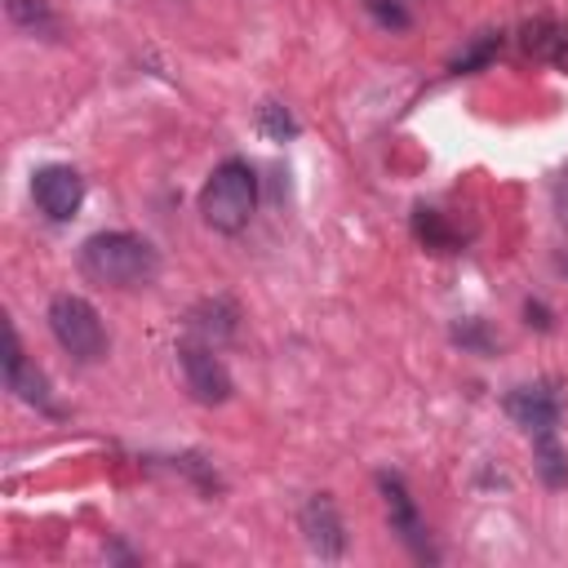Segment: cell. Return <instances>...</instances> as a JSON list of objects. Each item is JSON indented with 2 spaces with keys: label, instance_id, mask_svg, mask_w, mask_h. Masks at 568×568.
<instances>
[{
  "label": "cell",
  "instance_id": "e0dca14e",
  "mask_svg": "<svg viewBox=\"0 0 568 568\" xmlns=\"http://www.w3.org/2000/svg\"><path fill=\"white\" fill-rule=\"evenodd\" d=\"M257 124H262L271 138H288V133L297 129V124H293V115H288L280 102H262V106H257Z\"/></svg>",
  "mask_w": 568,
  "mask_h": 568
},
{
  "label": "cell",
  "instance_id": "7c38bea8",
  "mask_svg": "<svg viewBox=\"0 0 568 568\" xmlns=\"http://www.w3.org/2000/svg\"><path fill=\"white\" fill-rule=\"evenodd\" d=\"M532 453H537V470H541V479H546L550 488H564V484H568V453L559 448L555 430L532 435Z\"/></svg>",
  "mask_w": 568,
  "mask_h": 568
},
{
  "label": "cell",
  "instance_id": "2e32d148",
  "mask_svg": "<svg viewBox=\"0 0 568 568\" xmlns=\"http://www.w3.org/2000/svg\"><path fill=\"white\" fill-rule=\"evenodd\" d=\"M497 44H501V36H493V31H488L484 40H475V44H470V49H466V53L453 62V71L462 75V71H475V67H484V62L497 53Z\"/></svg>",
  "mask_w": 568,
  "mask_h": 568
},
{
  "label": "cell",
  "instance_id": "5bb4252c",
  "mask_svg": "<svg viewBox=\"0 0 568 568\" xmlns=\"http://www.w3.org/2000/svg\"><path fill=\"white\" fill-rule=\"evenodd\" d=\"M413 231H417V235H422L430 248H453V244H457V235H453V231L439 222V213H435V209H417Z\"/></svg>",
  "mask_w": 568,
  "mask_h": 568
},
{
  "label": "cell",
  "instance_id": "277c9868",
  "mask_svg": "<svg viewBox=\"0 0 568 568\" xmlns=\"http://www.w3.org/2000/svg\"><path fill=\"white\" fill-rule=\"evenodd\" d=\"M178 364H182L186 390H191L200 404H226V399H231V390H235V386H231V373H226V364H222L217 346L186 337V342L178 346Z\"/></svg>",
  "mask_w": 568,
  "mask_h": 568
},
{
  "label": "cell",
  "instance_id": "ac0fdd59",
  "mask_svg": "<svg viewBox=\"0 0 568 568\" xmlns=\"http://www.w3.org/2000/svg\"><path fill=\"white\" fill-rule=\"evenodd\" d=\"M364 9H368L382 27H395V31H404V27H408V9H404L399 0H364Z\"/></svg>",
  "mask_w": 568,
  "mask_h": 568
},
{
  "label": "cell",
  "instance_id": "30bf717a",
  "mask_svg": "<svg viewBox=\"0 0 568 568\" xmlns=\"http://www.w3.org/2000/svg\"><path fill=\"white\" fill-rule=\"evenodd\" d=\"M235 324H240V311H235L231 297H209V302H200V306L191 311V320H186L191 337H195V342H209V346H222L226 337H235Z\"/></svg>",
  "mask_w": 568,
  "mask_h": 568
},
{
  "label": "cell",
  "instance_id": "7a4b0ae2",
  "mask_svg": "<svg viewBox=\"0 0 568 568\" xmlns=\"http://www.w3.org/2000/svg\"><path fill=\"white\" fill-rule=\"evenodd\" d=\"M253 209H257V173H253V164L240 160V155L222 160L209 173L204 191H200V217H204V226H213L222 235H240L248 226Z\"/></svg>",
  "mask_w": 568,
  "mask_h": 568
},
{
  "label": "cell",
  "instance_id": "9c48e42d",
  "mask_svg": "<svg viewBox=\"0 0 568 568\" xmlns=\"http://www.w3.org/2000/svg\"><path fill=\"white\" fill-rule=\"evenodd\" d=\"M506 413H510L515 426H524L528 435H546V430L559 426L564 404H559V395H555L546 382H532V386H515V390L506 395Z\"/></svg>",
  "mask_w": 568,
  "mask_h": 568
},
{
  "label": "cell",
  "instance_id": "5b68a950",
  "mask_svg": "<svg viewBox=\"0 0 568 568\" xmlns=\"http://www.w3.org/2000/svg\"><path fill=\"white\" fill-rule=\"evenodd\" d=\"M31 200L49 222H71L84 204V178L71 164H40L31 173Z\"/></svg>",
  "mask_w": 568,
  "mask_h": 568
},
{
  "label": "cell",
  "instance_id": "4fadbf2b",
  "mask_svg": "<svg viewBox=\"0 0 568 568\" xmlns=\"http://www.w3.org/2000/svg\"><path fill=\"white\" fill-rule=\"evenodd\" d=\"M4 13L22 31H36V36H53L58 31V18H53V9L44 0H4Z\"/></svg>",
  "mask_w": 568,
  "mask_h": 568
},
{
  "label": "cell",
  "instance_id": "d6986e66",
  "mask_svg": "<svg viewBox=\"0 0 568 568\" xmlns=\"http://www.w3.org/2000/svg\"><path fill=\"white\" fill-rule=\"evenodd\" d=\"M555 213H559V222L568 226V164H564L559 178H555Z\"/></svg>",
  "mask_w": 568,
  "mask_h": 568
},
{
  "label": "cell",
  "instance_id": "8992f818",
  "mask_svg": "<svg viewBox=\"0 0 568 568\" xmlns=\"http://www.w3.org/2000/svg\"><path fill=\"white\" fill-rule=\"evenodd\" d=\"M297 524H302L306 546H311L320 559H342V555H346V524H342V510H337V501H333L328 493H315V497L302 506Z\"/></svg>",
  "mask_w": 568,
  "mask_h": 568
},
{
  "label": "cell",
  "instance_id": "3957f363",
  "mask_svg": "<svg viewBox=\"0 0 568 568\" xmlns=\"http://www.w3.org/2000/svg\"><path fill=\"white\" fill-rule=\"evenodd\" d=\"M49 333H53V342H58L75 364H98V359H106V346H111L106 324H102L98 306H93L89 297H80V293H58V297L49 302Z\"/></svg>",
  "mask_w": 568,
  "mask_h": 568
},
{
  "label": "cell",
  "instance_id": "6da1fadb",
  "mask_svg": "<svg viewBox=\"0 0 568 568\" xmlns=\"http://www.w3.org/2000/svg\"><path fill=\"white\" fill-rule=\"evenodd\" d=\"M80 271L106 288H146L160 275V248L133 231H98L80 244Z\"/></svg>",
  "mask_w": 568,
  "mask_h": 568
},
{
  "label": "cell",
  "instance_id": "9a60e30c",
  "mask_svg": "<svg viewBox=\"0 0 568 568\" xmlns=\"http://www.w3.org/2000/svg\"><path fill=\"white\" fill-rule=\"evenodd\" d=\"M453 342L466 346V351H475V355H488V351H493V333H488L479 320H462V324L453 328Z\"/></svg>",
  "mask_w": 568,
  "mask_h": 568
},
{
  "label": "cell",
  "instance_id": "ffe728a7",
  "mask_svg": "<svg viewBox=\"0 0 568 568\" xmlns=\"http://www.w3.org/2000/svg\"><path fill=\"white\" fill-rule=\"evenodd\" d=\"M524 315H528V324L550 328V320H546V306H541V302H528V306H524Z\"/></svg>",
  "mask_w": 568,
  "mask_h": 568
},
{
  "label": "cell",
  "instance_id": "52a82bcc",
  "mask_svg": "<svg viewBox=\"0 0 568 568\" xmlns=\"http://www.w3.org/2000/svg\"><path fill=\"white\" fill-rule=\"evenodd\" d=\"M377 488H382V497H386L390 532H399V541H404L417 559H435V550H430V541H426V524H422V515H417V506H413L404 479H399V475H377Z\"/></svg>",
  "mask_w": 568,
  "mask_h": 568
},
{
  "label": "cell",
  "instance_id": "8fae6325",
  "mask_svg": "<svg viewBox=\"0 0 568 568\" xmlns=\"http://www.w3.org/2000/svg\"><path fill=\"white\" fill-rule=\"evenodd\" d=\"M524 49L559 71H568V27L555 22V18H532L524 27Z\"/></svg>",
  "mask_w": 568,
  "mask_h": 568
},
{
  "label": "cell",
  "instance_id": "ba28073f",
  "mask_svg": "<svg viewBox=\"0 0 568 568\" xmlns=\"http://www.w3.org/2000/svg\"><path fill=\"white\" fill-rule=\"evenodd\" d=\"M4 386H9L22 404H31V408H40V413H58L53 399H49V377L22 355V342H18V328H13V324L4 328Z\"/></svg>",
  "mask_w": 568,
  "mask_h": 568
}]
</instances>
